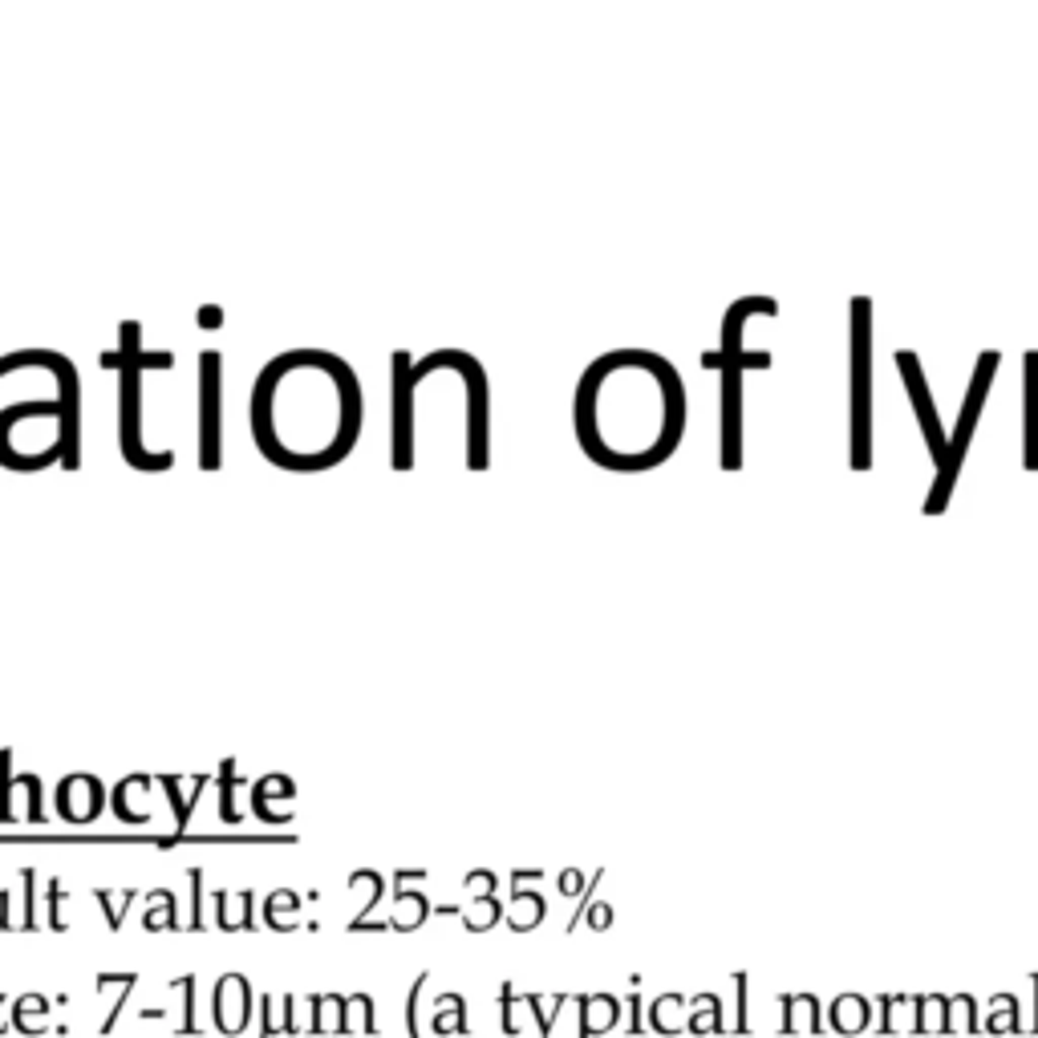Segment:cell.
Listing matches in <instances>:
<instances>
[{
    "instance_id": "cell-1",
    "label": "cell",
    "mask_w": 1038,
    "mask_h": 1038,
    "mask_svg": "<svg viewBox=\"0 0 1038 1038\" xmlns=\"http://www.w3.org/2000/svg\"><path fill=\"white\" fill-rule=\"evenodd\" d=\"M686 434V386L649 349H617L588 365L576 390V438L609 471H649Z\"/></svg>"
},
{
    "instance_id": "cell-2",
    "label": "cell",
    "mask_w": 1038,
    "mask_h": 1038,
    "mask_svg": "<svg viewBox=\"0 0 1038 1038\" xmlns=\"http://www.w3.org/2000/svg\"><path fill=\"white\" fill-rule=\"evenodd\" d=\"M357 430L361 398L345 361L329 353H284L260 374L252 434L268 463L325 471L353 451Z\"/></svg>"
},
{
    "instance_id": "cell-3",
    "label": "cell",
    "mask_w": 1038,
    "mask_h": 1038,
    "mask_svg": "<svg viewBox=\"0 0 1038 1038\" xmlns=\"http://www.w3.org/2000/svg\"><path fill=\"white\" fill-rule=\"evenodd\" d=\"M755 317H779L775 296H767V292L738 296V301L726 309V317H722L718 349L706 353V369H718V374H722V467L726 471L743 467V451H747V438H743V422H747L743 382H747V369H767L771 365L767 349H747L743 333H747V325Z\"/></svg>"
},
{
    "instance_id": "cell-4",
    "label": "cell",
    "mask_w": 1038,
    "mask_h": 1038,
    "mask_svg": "<svg viewBox=\"0 0 1038 1038\" xmlns=\"http://www.w3.org/2000/svg\"><path fill=\"white\" fill-rule=\"evenodd\" d=\"M848 317H852V333H848V353H852V365H848V386H852V394H848V422H852L848 426V463H852V471H868L872 451H876V394H872L876 305H872V296H852Z\"/></svg>"
},
{
    "instance_id": "cell-5",
    "label": "cell",
    "mask_w": 1038,
    "mask_h": 1038,
    "mask_svg": "<svg viewBox=\"0 0 1038 1038\" xmlns=\"http://www.w3.org/2000/svg\"><path fill=\"white\" fill-rule=\"evenodd\" d=\"M994 374H998V353L986 349L974 365L970 374V386H966V398H961V410H957V422L949 430V442H945V459L933 467V483H929V499H925V515H941L949 507V495L961 479V467H966V455L974 447V434H978V422H982V410L990 402V386H994Z\"/></svg>"
},
{
    "instance_id": "cell-6",
    "label": "cell",
    "mask_w": 1038,
    "mask_h": 1038,
    "mask_svg": "<svg viewBox=\"0 0 1038 1038\" xmlns=\"http://www.w3.org/2000/svg\"><path fill=\"white\" fill-rule=\"evenodd\" d=\"M897 369H901L905 394H909V402H913V414L921 418V438H925V447H929V459H933V467H937V463H941V455H945L949 430L937 422L933 394H929V382H925V369H921V361H917V353H913V349H897Z\"/></svg>"
},
{
    "instance_id": "cell-7",
    "label": "cell",
    "mask_w": 1038,
    "mask_h": 1038,
    "mask_svg": "<svg viewBox=\"0 0 1038 1038\" xmlns=\"http://www.w3.org/2000/svg\"><path fill=\"white\" fill-rule=\"evenodd\" d=\"M1022 467L1038 471V349L1022 353Z\"/></svg>"
},
{
    "instance_id": "cell-8",
    "label": "cell",
    "mask_w": 1038,
    "mask_h": 1038,
    "mask_svg": "<svg viewBox=\"0 0 1038 1038\" xmlns=\"http://www.w3.org/2000/svg\"><path fill=\"white\" fill-rule=\"evenodd\" d=\"M248 1018H252V990L244 978L228 974L215 990V1026L224 1034H240L248 1026Z\"/></svg>"
},
{
    "instance_id": "cell-9",
    "label": "cell",
    "mask_w": 1038,
    "mask_h": 1038,
    "mask_svg": "<svg viewBox=\"0 0 1038 1038\" xmlns=\"http://www.w3.org/2000/svg\"><path fill=\"white\" fill-rule=\"evenodd\" d=\"M447 1030H455V1034H471L463 994H442V998L434 1002V1034H447Z\"/></svg>"
},
{
    "instance_id": "cell-10",
    "label": "cell",
    "mask_w": 1038,
    "mask_h": 1038,
    "mask_svg": "<svg viewBox=\"0 0 1038 1038\" xmlns=\"http://www.w3.org/2000/svg\"><path fill=\"white\" fill-rule=\"evenodd\" d=\"M29 1014H49V1002L41 998V994H29V998H21L17 1006H13V1022L25 1030V1022H29Z\"/></svg>"
},
{
    "instance_id": "cell-11",
    "label": "cell",
    "mask_w": 1038,
    "mask_h": 1038,
    "mask_svg": "<svg viewBox=\"0 0 1038 1038\" xmlns=\"http://www.w3.org/2000/svg\"><path fill=\"white\" fill-rule=\"evenodd\" d=\"M422 986H426V978L414 982V990H410V1006H406V1030H410V1038H422V1034H418V1006H414L418 994H422Z\"/></svg>"
}]
</instances>
